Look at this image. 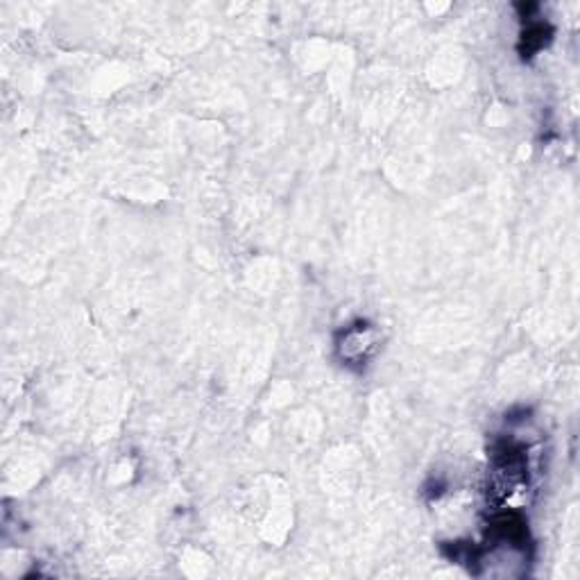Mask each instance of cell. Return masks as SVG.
Segmentation results:
<instances>
[{
    "label": "cell",
    "mask_w": 580,
    "mask_h": 580,
    "mask_svg": "<svg viewBox=\"0 0 580 580\" xmlns=\"http://www.w3.org/2000/svg\"><path fill=\"white\" fill-rule=\"evenodd\" d=\"M377 350H379L377 329L363 320L345 326L336 339V354L347 367L365 365L372 356H375Z\"/></svg>",
    "instance_id": "1"
}]
</instances>
